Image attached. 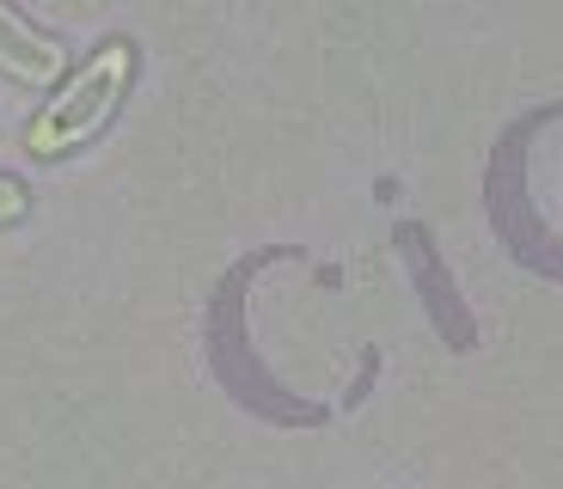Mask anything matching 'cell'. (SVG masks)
Instances as JSON below:
<instances>
[{"mask_svg":"<svg viewBox=\"0 0 563 489\" xmlns=\"http://www.w3.org/2000/svg\"><path fill=\"white\" fill-rule=\"evenodd\" d=\"M398 252L410 257V269H417V281H422V293H429V312H435L441 336H448L453 349H472V319H465V307L453 300V281L441 276L435 252H429V233H422V226H398Z\"/></svg>","mask_w":563,"mask_h":489,"instance_id":"2","label":"cell"},{"mask_svg":"<svg viewBox=\"0 0 563 489\" xmlns=\"http://www.w3.org/2000/svg\"><path fill=\"white\" fill-rule=\"evenodd\" d=\"M0 68L13 74V80H25V86H49L62 74V49H56V37L31 31L25 19H13L7 7H0Z\"/></svg>","mask_w":563,"mask_h":489,"instance_id":"3","label":"cell"},{"mask_svg":"<svg viewBox=\"0 0 563 489\" xmlns=\"http://www.w3.org/2000/svg\"><path fill=\"white\" fill-rule=\"evenodd\" d=\"M19 209H25V190L13 178H0V221H19Z\"/></svg>","mask_w":563,"mask_h":489,"instance_id":"4","label":"cell"},{"mask_svg":"<svg viewBox=\"0 0 563 489\" xmlns=\"http://www.w3.org/2000/svg\"><path fill=\"white\" fill-rule=\"evenodd\" d=\"M129 74H135V49L129 43H104L99 56L62 86V98H49V111L31 123V154L56 159L68 147H80L86 135H99L117 116V98H123Z\"/></svg>","mask_w":563,"mask_h":489,"instance_id":"1","label":"cell"}]
</instances>
